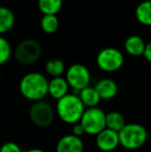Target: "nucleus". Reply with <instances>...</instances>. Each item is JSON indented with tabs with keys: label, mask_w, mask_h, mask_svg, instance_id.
<instances>
[{
	"label": "nucleus",
	"mask_w": 151,
	"mask_h": 152,
	"mask_svg": "<svg viewBox=\"0 0 151 152\" xmlns=\"http://www.w3.org/2000/svg\"><path fill=\"white\" fill-rule=\"evenodd\" d=\"M49 82L40 72H28L21 79L19 89L26 99L39 102L49 94Z\"/></svg>",
	"instance_id": "f257e3e1"
},
{
	"label": "nucleus",
	"mask_w": 151,
	"mask_h": 152,
	"mask_svg": "<svg viewBox=\"0 0 151 152\" xmlns=\"http://www.w3.org/2000/svg\"><path fill=\"white\" fill-rule=\"evenodd\" d=\"M85 108L86 107L84 106L78 94L69 93L61 99L57 100L56 113L60 120L64 123L75 125L81 121L86 111Z\"/></svg>",
	"instance_id": "f03ea898"
},
{
	"label": "nucleus",
	"mask_w": 151,
	"mask_h": 152,
	"mask_svg": "<svg viewBox=\"0 0 151 152\" xmlns=\"http://www.w3.org/2000/svg\"><path fill=\"white\" fill-rule=\"evenodd\" d=\"M120 145L127 150H136L143 146L148 139L147 129L142 124L127 123L119 132Z\"/></svg>",
	"instance_id": "7ed1b4c3"
},
{
	"label": "nucleus",
	"mask_w": 151,
	"mask_h": 152,
	"mask_svg": "<svg viewBox=\"0 0 151 152\" xmlns=\"http://www.w3.org/2000/svg\"><path fill=\"white\" fill-rule=\"evenodd\" d=\"M42 45L36 39L28 38L19 42L14 50V56L19 63L29 65L36 62L42 56Z\"/></svg>",
	"instance_id": "20e7f679"
},
{
	"label": "nucleus",
	"mask_w": 151,
	"mask_h": 152,
	"mask_svg": "<svg viewBox=\"0 0 151 152\" xmlns=\"http://www.w3.org/2000/svg\"><path fill=\"white\" fill-rule=\"evenodd\" d=\"M80 122L87 134L96 137L107 128V114L98 107L86 109Z\"/></svg>",
	"instance_id": "39448f33"
},
{
	"label": "nucleus",
	"mask_w": 151,
	"mask_h": 152,
	"mask_svg": "<svg viewBox=\"0 0 151 152\" xmlns=\"http://www.w3.org/2000/svg\"><path fill=\"white\" fill-rule=\"evenodd\" d=\"M96 64L103 72H117L124 64V55L118 49L108 47L98 52L96 56Z\"/></svg>",
	"instance_id": "423d86ee"
},
{
	"label": "nucleus",
	"mask_w": 151,
	"mask_h": 152,
	"mask_svg": "<svg viewBox=\"0 0 151 152\" xmlns=\"http://www.w3.org/2000/svg\"><path fill=\"white\" fill-rule=\"evenodd\" d=\"M66 79L69 87L74 90V93L79 92L89 86L91 81V75L89 69L81 63L71 64L66 69Z\"/></svg>",
	"instance_id": "0eeeda50"
},
{
	"label": "nucleus",
	"mask_w": 151,
	"mask_h": 152,
	"mask_svg": "<svg viewBox=\"0 0 151 152\" xmlns=\"http://www.w3.org/2000/svg\"><path fill=\"white\" fill-rule=\"evenodd\" d=\"M29 118L38 127H48L55 120V110L46 102H35L30 107Z\"/></svg>",
	"instance_id": "6e6552de"
},
{
	"label": "nucleus",
	"mask_w": 151,
	"mask_h": 152,
	"mask_svg": "<svg viewBox=\"0 0 151 152\" xmlns=\"http://www.w3.org/2000/svg\"><path fill=\"white\" fill-rule=\"evenodd\" d=\"M95 144H96L97 148L103 152L114 151L120 145L119 132L106 128L96 136Z\"/></svg>",
	"instance_id": "1a4fd4ad"
},
{
	"label": "nucleus",
	"mask_w": 151,
	"mask_h": 152,
	"mask_svg": "<svg viewBox=\"0 0 151 152\" xmlns=\"http://www.w3.org/2000/svg\"><path fill=\"white\" fill-rule=\"evenodd\" d=\"M56 152H84V143L80 137L65 134L57 143Z\"/></svg>",
	"instance_id": "9d476101"
},
{
	"label": "nucleus",
	"mask_w": 151,
	"mask_h": 152,
	"mask_svg": "<svg viewBox=\"0 0 151 152\" xmlns=\"http://www.w3.org/2000/svg\"><path fill=\"white\" fill-rule=\"evenodd\" d=\"M95 89L98 92L101 99L109 100L114 98L118 93V85L114 80L109 78H105L99 80L95 84Z\"/></svg>",
	"instance_id": "9b49d317"
},
{
	"label": "nucleus",
	"mask_w": 151,
	"mask_h": 152,
	"mask_svg": "<svg viewBox=\"0 0 151 152\" xmlns=\"http://www.w3.org/2000/svg\"><path fill=\"white\" fill-rule=\"evenodd\" d=\"M146 44L144 39L139 35H131L124 42V50L128 55L133 57L144 56Z\"/></svg>",
	"instance_id": "f8f14e48"
},
{
	"label": "nucleus",
	"mask_w": 151,
	"mask_h": 152,
	"mask_svg": "<svg viewBox=\"0 0 151 152\" xmlns=\"http://www.w3.org/2000/svg\"><path fill=\"white\" fill-rule=\"evenodd\" d=\"M69 85L66 79L63 77L58 78H52L49 82V94L54 99H61L65 95L69 94Z\"/></svg>",
	"instance_id": "ddd939ff"
},
{
	"label": "nucleus",
	"mask_w": 151,
	"mask_h": 152,
	"mask_svg": "<svg viewBox=\"0 0 151 152\" xmlns=\"http://www.w3.org/2000/svg\"><path fill=\"white\" fill-rule=\"evenodd\" d=\"M79 97L81 98L82 102L84 104L85 107H87V109L90 108H96L98 106L99 102L101 100V96H99L98 92L95 89V87L88 86L85 89L81 90L78 93Z\"/></svg>",
	"instance_id": "4468645a"
},
{
	"label": "nucleus",
	"mask_w": 151,
	"mask_h": 152,
	"mask_svg": "<svg viewBox=\"0 0 151 152\" xmlns=\"http://www.w3.org/2000/svg\"><path fill=\"white\" fill-rule=\"evenodd\" d=\"M135 16L141 25L151 27V0H145L138 4Z\"/></svg>",
	"instance_id": "2eb2a0df"
},
{
	"label": "nucleus",
	"mask_w": 151,
	"mask_h": 152,
	"mask_svg": "<svg viewBox=\"0 0 151 152\" xmlns=\"http://www.w3.org/2000/svg\"><path fill=\"white\" fill-rule=\"evenodd\" d=\"M15 21H16V18L12 10L2 6L0 8V33L1 35L12 30L15 25Z\"/></svg>",
	"instance_id": "dca6fc26"
},
{
	"label": "nucleus",
	"mask_w": 151,
	"mask_h": 152,
	"mask_svg": "<svg viewBox=\"0 0 151 152\" xmlns=\"http://www.w3.org/2000/svg\"><path fill=\"white\" fill-rule=\"evenodd\" d=\"M62 3V0H37V7L42 15H57Z\"/></svg>",
	"instance_id": "f3484780"
},
{
	"label": "nucleus",
	"mask_w": 151,
	"mask_h": 152,
	"mask_svg": "<svg viewBox=\"0 0 151 152\" xmlns=\"http://www.w3.org/2000/svg\"><path fill=\"white\" fill-rule=\"evenodd\" d=\"M126 124L124 116L121 113L113 111L107 114V128L109 129L119 132Z\"/></svg>",
	"instance_id": "a211bd4d"
},
{
	"label": "nucleus",
	"mask_w": 151,
	"mask_h": 152,
	"mask_svg": "<svg viewBox=\"0 0 151 152\" xmlns=\"http://www.w3.org/2000/svg\"><path fill=\"white\" fill-rule=\"evenodd\" d=\"M42 30L47 34H53L58 30L59 19L56 15H44L40 19Z\"/></svg>",
	"instance_id": "6ab92c4d"
},
{
	"label": "nucleus",
	"mask_w": 151,
	"mask_h": 152,
	"mask_svg": "<svg viewBox=\"0 0 151 152\" xmlns=\"http://www.w3.org/2000/svg\"><path fill=\"white\" fill-rule=\"evenodd\" d=\"M46 72L52 78H58L65 72V64L61 59H51L48 60L44 65Z\"/></svg>",
	"instance_id": "aec40b11"
},
{
	"label": "nucleus",
	"mask_w": 151,
	"mask_h": 152,
	"mask_svg": "<svg viewBox=\"0 0 151 152\" xmlns=\"http://www.w3.org/2000/svg\"><path fill=\"white\" fill-rule=\"evenodd\" d=\"M12 49L9 42L3 35L0 36V64L3 65L10 59L12 55Z\"/></svg>",
	"instance_id": "412c9836"
},
{
	"label": "nucleus",
	"mask_w": 151,
	"mask_h": 152,
	"mask_svg": "<svg viewBox=\"0 0 151 152\" xmlns=\"http://www.w3.org/2000/svg\"><path fill=\"white\" fill-rule=\"evenodd\" d=\"M0 152H23V151L17 143L7 142V143H4V144L2 145L1 151Z\"/></svg>",
	"instance_id": "4be33fe9"
},
{
	"label": "nucleus",
	"mask_w": 151,
	"mask_h": 152,
	"mask_svg": "<svg viewBox=\"0 0 151 152\" xmlns=\"http://www.w3.org/2000/svg\"><path fill=\"white\" fill-rule=\"evenodd\" d=\"M84 134H86L85 132V129L84 127H83V125L81 124V122H79V123H76L75 125L73 126V134H75L77 137H82Z\"/></svg>",
	"instance_id": "5701e85b"
},
{
	"label": "nucleus",
	"mask_w": 151,
	"mask_h": 152,
	"mask_svg": "<svg viewBox=\"0 0 151 152\" xmlns=\"http://www.w3.org/2000/svg\"><path fill=\"white\" fill-rule=\"evenodd\" d=\"M144 57L149 63H151V40L148 44H146V49L144 52Z\"/></svg>",
	"instance_id": "b1692460"
},
{
	"label": "nucleus",
	"mask_w": 151,
	"mask_h": 152,
	"mask_svg": "<svg viewBox=\"0 0 151 152\" xmlns=\"http://www.w3.org/2000/svg\"><path fill=\"white\" fill-rule=\"evenodd\" d=\"M25 152H44L42 149H38V148H33V149H29V150H26Z\"/></svg>",
	"instance_id": "393cba45"
}]
</instances>
